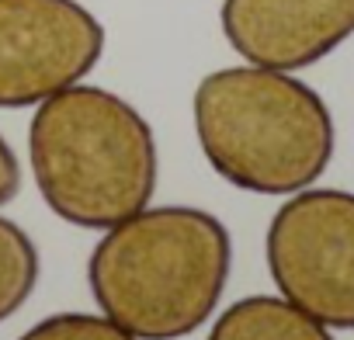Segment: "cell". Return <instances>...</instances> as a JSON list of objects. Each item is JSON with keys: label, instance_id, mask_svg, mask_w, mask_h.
I'll return each instance as SVG.
<instances>
[{"label": "cell", "instance_id": "3957f363", "mask_svg": "<svg viewBox=\"0 0 354 340\" xmlns=\"http://www.w3.org/2000/svg\"><path fill=\"white\" fill-rule=\"evenodd\" d=\"M195 135L216 174L250 195L313 188L333 160L326 101L285 70L226 66L195 87Z\"/></svg>", "mask_w": 354, "mask_h": 340}, {"label": "cell", "instance_id": "30bf717a", "mask_svg": "<svg viewBox=\"0 0 354 340\" xmlns=\"http://www.w3.org/2000/svg\"><path fill=\"white\" fill-rule=\"evenodd\" d=\"M21 188V167H18V156L11 149V142L0 135V205H8Z\"/></svg>", "mask_w": 354, "mask_h": 340}, {"label": "cell", "instance_id": "277c9868", "mask_svg": "<svg viewBox=\"0 0 354 340\" xmlns=\"http://www.w3.org/2000/svg\"><path fill=\"white\" fill-rule=\"evenodd\" d=\"M268 271L281 299L333 330H354V195L302 188L271 219Z\"/></svg>", "mask_w": 354, "mask_h": 340}, {"label": "cell", "instance_id": "8992f818", "mask_svg": "<svg viewBox=\"0 0 354 340\" xmlns=\"http://www.w3.org/2000/svg\"><path fill=\"white\" fill-rule=\"evenodd\" d=\"M219 21L247 63L292 73L354 35V0H223Z\"/></svg>", "mask_w": 354, "mask_h": 340}, {"label": "cell", "instance_id": "9c48e42d", "mask_svg": "<svg viewBox=\"0 0 354 340\" xmlns=\"http://www.w3.org/2000/svg\"><path fill=\"white\" fill-rule=\"evenodd\" d=\"M18 340H136L118 323H111L104 312H56L28 326Z\"/></svg>", "mask_w": 354, "mask_h": 340}, {"label": "cell", "instance_id": "52a82bcc", "mask_svg": "<svg viewBox=\"0 0 354 340\" xmlns=\"http://www.w3.org/2000/svg\"><path fill=\"white\" fill-rule=\"evenodd\" d=\"M209 340H333L330 330L274 295H250L233 302L209 330Z\"/></svg>", "mask_w": 354, "mask_h": 340}, {"label": "cell", "instance_id": "6da1fadb", "mask_svg": "<svg viewBox=\"0 0 354 340\" xmlns=\"http://www.w3.org/2000/svg\"><path fill=\"white\" fill-rule=\"evenodd\" d=\"M233 267L230 229L202 209H142L87 261L97 309L136 340H177L209 323Z\"/></svg>", "mask_w": 354, "mask_h": 340}, {"label": "cell", "instance_id": "ba28073f", "mask_svg": "<svg viewBox=\"0 0 354 340\" xmlns=\"http://www.w3.org/2000/svg\"><path fill=\"white\" fill-rule=\"evenodd\" d=\"M39 285V250L32 236L0 216V323L11 319Z\"/></svg>", "mask_w": 354, "mask_h": 340}, {"label": "cell", "instance_id": "5b68a950", "mask_svg": "<svg viewBox=\"0 0 354 340\" xmlns=\"http://www.w3.org/2000/svg\"><path fill=\"white\" fill-rule=\"evenodd\" d=\"M104 53L80 0H0V108H32L80 84Z\"/></svg>", "mask_w": 354, "mask_h": 340}, {"label": "cell", "instance_id": "7a4b0ae2", "mask_svg": "<svg viewBox=\"0 0 354 340\" xmlns=\"http://www.w3.org/2000/svg\"><path fill=\"white\" fill-rule=\"evenodd\" d=\"M28 160L42 202L70 226L111 229L156 191V139L125 97L73 84L39 104Z\"/></svg>", "mask_w": 354, "mask_h": 340}]
</instances>
